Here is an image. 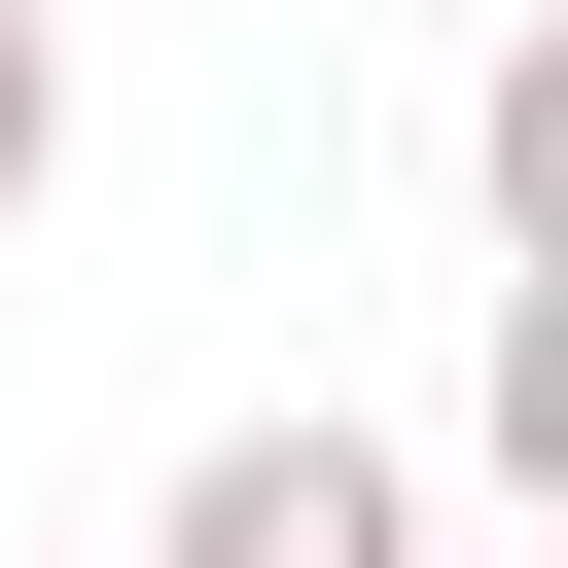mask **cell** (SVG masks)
<instances>
[{"instance_id":"1","label":"cell","mask_w":568,"mask_h":568,"mask_svg":"<svg viewBox=\"0 0 568 568\" xmlns=\"http://www.w3.org/2000/svg\"><path fill=\"white\" fill-rule=\"evenodd\" d=\"M106 568H426V426H355V390H248Z\"/></svg>"},{"instance_id":"2","label":"cell","mask_w":568,"mask_h":568,"mask_svg":"<svg viewBox=\"0 0 568 568\" xmlns=\"http://www.w3.org/2000/svg\"><path fill=\"white\" fill-rule=\"evenodd\" d=\"M462 213H497V284H568V36L462 71Z\"/></svg>"},{"instance_id":"3","label":"cell","mask_w":568,"mask_h":568,"mask_svg":"<svg viewBox=\"0 0 568 568\" xmlns=\"http://www.w3.org/2000/svg\"><path fill=\"white\" fill-rule=\"evenodd\" d=\"M36 213H71V36L0 0V248H36Z\"/></svg>"},{"instance_id":"4","label":"cell","mask_w":568,"mask_h":568,"mask_svg":"<svg viewBox=\"0 0 568 568\" xmlns=\"http://www.w3.org/2000/svg\"><path fill=\"white\" fill-rule=\"evenodd\" d=\"M426 568H462V532H426Z\"/></svg>"}]
</instances>
